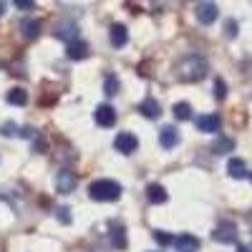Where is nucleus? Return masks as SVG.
Masks as SVG:
<instances>
[{"label": "nucleus", "mask_w": 252, "mask_h": 252, "mask_svg": "<svg viewBox=\"0 0 252 252\" xmlns=\"http://www.w3.org/2000/svg\"><path fill=\"white\" fill-rule=\"evenodd\" d=\"M177 76L187 83H194L202 81L207 76V61L202 56H187L177 63Z\"/></svg>", "instance_id": "1"}, {"label": "nucleus", "mask_w": 252, "mask_h": 252, "mask_svg": "<svg viewBox=\"0 0 252 252\" xmlns=\"http://www.w3.org/2000/svg\"><path fill=\"white\" fill-rule=\"evenodd\" d=\"M89 194L96 202H116L121 197V184L114 179H96L89 187Z\"/></svg>", "instance_id": "2"}, {"label": "nucleus", "mask_w": 252, "mask_h": 252, "mask_svg": "<svg viewBox=\"0 0 252 252\" xmlns=\"http://www.w3.org/2000/svg\"><path fill=\"white\" fill-rule=\"evenodd\" d=\"M114 146H116V152H121V154H134L136 149H139V139L131 134V131H121L116 139H114Z\"/></svg>", "instance_id": "3"}, {"label": "nucleus", "mask_w": 252, "mask_h": 252, "mask_svg": "<svg viewBox=\"0 0 252 252\" xmlns=\"http://www.w3.org/2000/svg\"><path fill=\"white\" fill-rule=\"evenodd\" d=\"M212 237L217 240V242H224V245H232V242H237V227L232 224V222H222L215 232H212Z\"/></svg>", "instance_id": "4"}, {"label": "nucleus", "mask_w": 252, "mask_h": 252, "mask_svg": "<svg viewBox=\"0 0 252 252\" xmlns=\"http://www.w3.org/2000/svg\"><path fill=\"white\" fill-rule=\"evenodd\" d=\"M94 119H96V124H98V126L109 129V126H114V124H116V111L109 106V103H101V106L94 111Z\"/></svg>", "instance_id": "5"}, {"label": "nucleus", "mask_w": 252, "mask_h": 252, "mask_svg": "<svg viewBox=\"0 0 252 252\" xmlns=\"http://www.w3.org/2000/svg\"><path fill=\"white\" fill-rule=\"evenodd\" d=\"M194 15H197L199 23L209 26V23H215V20H217L220 13H217V5H215V3H199L197 10H194Z\"/></svg>", "instance_id": "6"}, {"label": "nucleus", "mask_w": 252, "mask_h": 252, "mask_svg": "<svg viewBox=\"0 0 252 252\" xmlns=\"http://www.w3.org/2000/svg\"><path fill=\"white\" fill-rule=\"evenodd\" d=\"M220 126H222V121H220V116H215V114H207V116H199V119H197V129L204 131V134H217Z\"/></svg>", "instance_id": "7"}, {"label": "nucleus", "mask_w": 252, "mask_h": 252, "mask_svg": "<svg viewBox=\"0 0 252 252\" xmlns=\"http://www.w3.org/2000/svg\"><path fill=\"white\" fill-rule=\"evenodd\" d=\"M139 114L141 116H146V119H159V114H161V106H159V101H154L152 96H146L141 103H139Z\"/></svg>", "instance_id": "8"}, {"label": "nucleus", "mask_w": 252, "mask_h": 252, "mask_svg": "<svg viewBox=\"0 0 252 252\" xmlns=\"http://www.w3.org/2000/svg\"><path fill=\"white\" fill-rule=\"evenodd\" d=\"M109 40H111V46L114 48H124L126 43H129V31H126V26H111L109 31Z\"/></svg>", "instance_id": "9"}, {"label": "nucleus", "mask_w": 252, "mask_h": 252, "mask_svg": "<svg viewBox=\"0 0 252 252\" xmlns=\"http://www.w3.org/2000/svg\"><path fill=\"white\" fill-rule=\"evenodd\" d=\"M20 35L26 40H35L40 35V20L38 18H26L23 23H20Z\"/></svg>", "instance_id": "10"}, {"label": "nucleus", "mask_w": 252, "mask_h": 252, "mask_svg": "<svg viewBox=\"0 0 252 252\" xmlns=\"http://www.w3.org/2000/svg\"><path fill=\"white\" fill-rule=\"evenodd\" d=\"M159 144L164 146V149H174V146L179 144V131L174 129V126H164V129L159 131Z\"/></svg>", "instance_id": "11"}, {"label": "nucleus", "mask_w": 252, "mask_h": 252, "mask_svg": "<svg viewBox=\"0 0 252 252\" xmlns=\"http://www.w3.org/2000/svg\"><path fill=\"white\" fill-rule=\"evenodd\" d=\"M66 56H68L71 61H83V58L89 56V46L83 43V40H78V38H76V40H71V43H68Z\"/></svg>", "instance_id": "12"}, {"label": "nucleus", "mask_w": 252, "mask_h": 252, "mask_svg": "<svg viewBox=\"0 0 252 252\" xmlns=\"http://www.w3.org/2000/svg\"><path fill=\"white\" fill-rule=\"evenodd\" d=\"M146 199H149L152 204H164L166 199H169V194H166V189L161 184H149L146 187Z\"/></svg>", "instance_id": "13"}, {"label": "nucleus", "mask_w": 252, "mask_h": 252, "mask_svg": "<svg viewBox=\"0 0 252 252\" xmlns=\"http://www.w3.org/2000/svg\"><path fill=\"white\" fill-rule=\"evenodd\" d=\"M172 245H177L179 252H197V250H199V240H197L194 235H182V237H177Z\"/></svg>", "instance_id": "14"}, {"label": "nucleus", "mask_w": 252, "mask_h": 252, "mask_svg": "<svg viewBox=\"0 0 252 252\" xmlns=\"http://www.w3.org/2000/svg\"><path fill=\"white\" fill-rule=\"evenodd\" d=\"M56 187H58V192L68 194V192H73V187H76V177H73L68 169H63V172L58 174V179H56Z\"/></svg>", "instance_id": "15"}, {"label": "nucleus", "mask_w": 252, "mask_h": 252, "mask_svg": "<svg viewBox=\"0 0 252 252\" xmlns=\"http://www.w3.org/2000/svg\"><path fill=\"white\" fill-rule=\"evenodd\" d=\"M227 172H229V177L232 179H245V174H247V164L242 161V159H229V164H227Z\"/></svg>", "instance_id": "16"}, {"label": "nucleus", "mask_w": 252, "mask_h": 252, "mask_svg": "<svg viewBox=\"0 0 252 252\" xmlns=\"http://www.w3.org/2000/svg\"><path fill=\"white\" fill-rule=\"evenodd\" d=\"M109 237H111L114 250H124L126 245H129V237H126V229L124 227H114L111 232H109Z\"/></svg>", "instance_id": "17"}, {"label": "nucleus", "mask_w": 252, "mask_h": 252, "mask_svg": "<svg viewBox=\"0 0 252 252\" xmlns=\"http://www.w3.org/2000/svg\"><path fill=\"white\" fill-rule=\"evenodd\" d=\"M56 35H58V38H63L66 43H71V40H76V38H78V28H76L73 23L58 26V28H56Z\"/></svg>", "instance_id": "18"}, {"label": "nucleus", "mask_w": 252, "mask_h": 252, "mask_svg": "<svg viewBox=\"0 0 252 252\" xmlns=\"http://www.w3.org/2000/svg\"><path fill=\"white\" fill-rule=\"evenodd\" d=\"M8 103H10V106H26V103H28V94L23 89H10L8 91Z\"/></svg>", "instance_id": "19"}, {"label": "nucleus", "mask_w": 252, "mask_h": 252, "mask_svg": "<svg viewBox=\"0 0 252 252\" xmlns=\"http://www.w3.org/2000/svg\"><path fill=\"white\" fill-rule=\"evenodd\" d=\"M232 149H235V141L232 139H217L215 146H212L215 154H227V152H232Z\"/></svg>", "instance_id": "20"}, {"label": "nucleus", "mask_w": 252, "mask_h": 252, "mask_svg": "<svg viewBox=\"0 0 252 252\" xmlns=\"http://www.w3.org/2000/svg\"><path fill=\"white\" fill-rule=\"evenodd\" d=\"M103 91H106V96H116L119 94V78L114 73H109L106 81H103Z\"/></svg>", "instance_id": "21"}, {"label": "nucleus", "mask_w": 252, "mask_h": 252, "mask_svg": "<svg viewBox=\"0 0 252 252\" xmlns=\"http://www.w3.org/2000/svg\"><path fill=\"white\" fill-rule=\"evenodd\" d=\"M174 116L179 121H189V119H192V106H189V103H177V106H174Z\"/></svg>", "instance_id": "22"}, {"label": "nucleus", "mask_w": 252, "mask_h": 252, "mask_svg": "<svg viewBox=\"0 0 252 252\" xmlns=\"http://www.w3.org/2000/svg\"><path fill=\"white\" fill-rule=\"evenodd\" d=\"M154 240H157L159 245H164V247L174 242V237H172V235H166V232H161V229H154Z\"/></svg>", "instance_id": "23"}, {"label": "nucleus", "mask_w": 252, "mask_h": 252, "mask_svg": "<svg viewBox=\"0 0 252 252\" xmlns=\"http://www.w3.org/2000/svg\"><path fill=\"white\" fill-rule=\"evenodd\" d=\"M215 96H217L220 101L227 96V86H224V81H222V78H217V83H215Z\"/></svg>", "instance_id": "24"}, {"label": "nucleus", "mask_w": 252, "mask_h": 252, "mask_svg": "<svg viewBox=\"0 0 252 252\" xmlns=\"http://www.w3.org/2000/svg\"><path fill=\"white\" fill-rule=\"evenodd\" d=\"M224 33H227V38L237 35V23H235V20H227V23H224Z\"/></svg>", "instance_id": "25"}, {"label": "nucleus", "mask_w": 252, "mask_h": 252, "mask_svg": "<svg viewBox=\"0 0 252 252\" xmlns=\"http://www.w3.org/2000/svg\"><path fill=\"white\" fill-rule=\"evenodd\" d=\"M15 3V8H20V10H31L33 5H35V0H13Z\"/></svg>", "instance_id": "26"}, {"label": "nucleus", "mask_w": 252, "mask_h": 252, "mask_svg": "<svg viewBox=\"0 0 252 252\" xmlns=\"http://www.w3.org/2000/svg\"><path fill=\"white\" fill-rule=\"evenodd\" d=\"M56 217H58L63 224H71V215H68V209H66V207H63V209H58V215H56Z\"/></svg>", "instance_id": "27"}, {"label": "nucleus", "mask_w": 252, "mask_h": 252, "mask_svg": "<svg viewBox=\"0 0 252 252\" xmlns=\"http://www.w3.org/2000/svg\"><path fill=\"white\" fill-rule=\"evenodd\" d=\"M13 129H15V126H13V124H5V126H3V129H0V134H5V136H10V134H15Z\"/></svg>", "instance_id": "28"}, {"label": "nucleus", "mask_w": 252, "mask_h": 252, "mask_svg": "<svg viewBox=\"0 0 252 252\" xmlns=\"http://www.w3.org/2000/svg\"><path fill=\"white\" fill-rule=\"evenodd\" d=\"M18 134H20V136H26V139H31V136H33V129H31V126H26V129H20Z\"/></svg>", "instance_id": "29"}, {"label": "nucleus", "mask_w": 252, "mask_h": 252, "mask_svg": "<svg viewBox=\"0 0 252 252\" xmlns=\"http://www.w3.org/2000/svg\"><path fill=\"white\" fill-rule=\"evenodd\" d=\"M5 8H8V3H5V0H0V15H5Z\"/></svg>", "instance_id": "30"}, {"label": "nucleus", "mask_w": 252, "mask_h": 252, "mask_svg": "<svg viewBox=\"0 0 252 252\" xmlns=\"http://www.w3.org/2000/svg\"><path fill=\"white\" fill-rule=\"evenodd\" d=\"M240 252H252V247H240Z\"/></svg>", "instance_id": "31"}, {"label": "nucleus", "mask_w": 252, "mask_h": 252, "mask_svg": "<svg viewBox=\"0 0 252 252\" xmlns=\"http://www.w3.org/2000/svg\"><path fill=\"white\" fill-rule=\"evenodd\" d=\"M152 3H154V5H161V3H164V0H152Z\"/></svg>", "instance_id": "32"}]
</instances>
